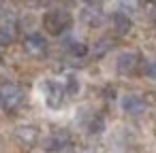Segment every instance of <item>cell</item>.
I'll return each instance as SVG.
<instances>
[{
	"label": "cell",
	"mask_w": 156,
	"mask_h": 153,
	"mask_svg": "<svg viewBox=\"0 0 156 153\" xmlns=\"http://www.w3.org/2000/svg\"><path fill=\"white\" fill-rule=\"evenodd\" d=\"M24 100V91L20 85L15 83H7L2 85V89H0V106H2L5 111H15Z\"/></svg>",
	"instance_id": "1"
},
{
	"label": "cell",
	"mask_w": 156,
	"mask_h": 153,
	"mask_svg": "<svg viewBox=\"0 0 156 153\" xmlns=\"http://www.w3.org/2000/svg\"><path fill=\"white\" fill-rule=\"evenodd\" d=\"M71 22L73 19H71L69 11H49L45 15V19H43V24H45V28H47L49 34H62L71 26Z\"/></svg>",
	"instance_id": "2"
},
{
	"label": "cell",
	"mask_w": 156,
	"mask_h": 153,
	"mask_svg": "<svg viewBox=\"0 0 156 153\" xmlns=\"http://www.w3.org/2000/svg\"><path fill=\"white\" fill-rule=\"evenodd\" d=\"M24 49H26V53H30L34 58H41L47 51V41L41 34H30V36L24 38Z\"/></svg>",
	"instance_id": "3"
},
{
	"label": "cell",
	"mask_w": 156,
	"mask_h": 153,
	"mask_svg": "<svg viewBox=\"0 0 156 153\" xmlns=\"http://www.w3.org/2000/svg\"><path fill=\"white\" fill-rule=\"evenodd\" d=\"M122 108L128 113V115H141L143 111H145V100L141 98V96H126L124 100H122Z\"/></svg>",
	"instance_id": "4"
},
{
	"label": "cell",
	"mask_w": 156,
	"mask_h": 153,
	"mask_svg": "<svg viewBox=\"0 0 156 153\" xmlns=\"http://www.w3.org/2000/svg\"><path fill=\"white\" fill-rule=\"evenodd\" d=\"M69 145H71L69 134L58 132V134H54V136H49V138L45 140V151H62V149L69 147Z\"/></svg>",
	"instance_id": "5"
},
{
	"label": "cell",
	"mask_w": 156,
	"mask_h": 153,
	"mask_svg": "<svg viewBox=\"0 0 156 153\" xmlns=\"http://www.w3.org/2000/svg\"><path fill=\"white\" fill-rule=\"evenodd\" d=\"M64 100V89L58 83H47V104L51 108H58Z\"/></svg>",
	"instance_id": "6"
},
{
	"label": "cell",
	"mask_w": 156,
	"mask_h": 153,
	"mask_svg": "<svg viewBox=\"0 0 156 153\" xmlns=\"http://www.w3.org/2000/svg\"><path fill=\"white\" fill-rule=\"evenodd\" d=\"M81 17H83V22L90 24V26H101V24H103V11H101L98 5H88L86 11L81 13Z\"/></svg>",
	"instance_id": "7"
},
{
	"label": "cell",
	"mask_w": 156,
	"mask_h": 153,
	"mask_svg": "<svg viewBox=\"0 0 156 153\" xmlns=\"http://www.w3.org/2000/svg\"><path fill=\"white\" fill-rule=\"evenodd\" d=\"M137 62H139V55H137V53H122V55L118 58V70H120L122 75L133 72L135 66H137Z\"/></svg>",
	"instance_id": "8"
},
{
	"label": "cell",
	"mask_w": 156,
	"mask_h": 153,
	"mask_svg": "<svg viewBox=\"0 0 156 153\" xmlns=\"http://www.w3.org/2000/svg\"><path fill=\"white\" fill-rule=\"evenodd\" d=\"M17 138L24 145H34L37 138H39V128H34V125H22L17 130Z\"/></svg>",
	"instance_id": "9"
},
{
	"label": "cell",
	"mask_w": 156,
	"mask_h": 153,
	"mask_svg": "<svg viewBox=\"0 0 156 153\" xmlns=\"http://www.w3.org/2000/svg\"><path fill=\"white\" fill-rule=\"evenodd\" d=\"M111 22H113V28H115L118 34H128V30H130V19H128L124 13H115V15L111 17Z\"/></svg>",
	"instance_id": "10"
},
{
	"label": "cell",
	"mask_w": 156,
	"mask_h": 153,
	"mask_svg": "<svg viewBox=\"0 0 156 153\" xmlns=\"http://www.w3.org/2000/svg\"><path fill=\"white\" fill-rule=\"evenodd\" d=\"M15 38V32L11 26H0V45H11Z\"/></svg>",
	"instance_id": "11"
},
{
	"label": "cell",
	"mask_w": 156,
	"mask_h": 153,
	"mask_svg": "<svg viewBox=\"0 0 156 153\" xmlns=\"http://www.w3.org/2000/svg\"><path fill=\"white\" fill-rule=\"evenodd\" d=\"M69 45H71L69 49H71L73 55H86V53H88V47H86L83 43H69Z\"/></svg>",
	"instance_id": "12"
},
{
	"label": "cell",
	"mask_w": 156,
	"mask_h": 153,
	"mask_svg": "<svg viewBox=\"0 0 156 153\" xmlns=\"http://www.w3.org/2000/svg\"><path fill=\"white\" fill-rule=\"evenodd\" d=\"M107 49H109V41H98V43H96V47H94V55H96V58H101Z\"/></svg>",
	"instance_id": "13"
},
{
	"label": "cell",
	"mask_w": 156,
	"mask_h": 153,
	"mask_svg": "<svg viewBox=\"0 0 156 153\" xmlns=\"http://www.w3.org/2000/svg\"><path fill=\"white\" fill-rule=\"evenodd\" d=\"M145 75H147L150 79H154V81H156V62H150V64L145 66Z\"/></svg>",
	"instance_id": "14"
},
{
	"label": "cell",
	"mask_w": 156,
	"mask_h": 153,
	"mask_svg": "<svg viewBox=\"0 0 156 153\" xmlns=\"http://www.w3.org/2000/svg\"><path fill=\"white\" fill-rule=\"evenodd\" d=\"M103 125H105V123H103V119H94V121H92V125H90V132H101V130H103Z\"/></svg>",
	"instance_id": "15"
},
{
	"label": "cell",
	"mask_w": 156,
	"mask_h": 153,
	"mask_svg": "<svg viewBox=\"0 0 156 153\" xmlns=\"http://www.w3.org/2000/svg\"><path fill=\"white\" fill-rule=\"evenodd\" d=\"M137 7H139L137 2H122L120 5V9H137Z\"/></svg>",
	"instance_id": "16"
},
{
	"label": "cell",
	"mask_w": 156,
	"mask_h": 153,
	"mask_svg": "<svg viewBox=\"0 0 156 153\" xmlns=\"http://www.w3.org/2000/svg\"><path fill=\"white\" fill-rule=\"evenodd\" d=\"M69 91H71V94H73V91H77V83H75L73 79L69 81Z\"/></svg>",
	"instance_id": "17"
}]
</instances>
